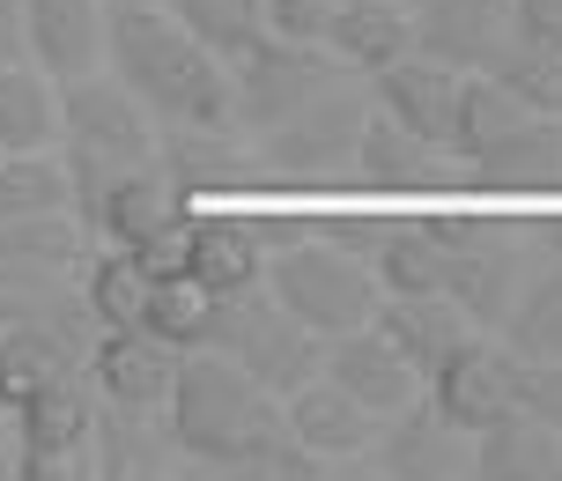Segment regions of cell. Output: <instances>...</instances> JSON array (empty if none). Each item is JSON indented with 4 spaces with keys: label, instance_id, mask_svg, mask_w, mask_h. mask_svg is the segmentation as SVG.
Masks as SVG:
<instances>
[{
    "label": "cell",
    "instance_id": "7c38bea8",
    "mask_svg": "<svg viewBox=\"0 0 562 481\" xmlns=\"http://www.w3.org/2000/svg\"><path fill=\"white\" fill-rule=\"evenodd\" d=\"M156 170L178 193H245L259 186V148L237 142V126H156Z\"/></svg>",
    "mask_w": 562,
    "mask_h": 481
},
{
    "label": "cell",
    "instance_id": "277c9868",
    "mask_svg": "<svg viewBox=\"0 0 562 481\" xmlns=\"http://www.w3.org/2000/svg\"><path fill=\"white\" fill-rule=\"evenodd\" d=\"M267 297H274L296 326H311L318 340H340V334H356V326L378 318V297H385V289H378V267H370V259L340 253V245H326V237L311 230L296 245L267 253Z\"/></svg>",
    "mask_w": 562,
    "mask_h": 481
},
{
    "label": "cell",
    "instance_id": "ab89813d",
    "mask_svg": "<svg viewBox=\"0 0 562 481\" xmlns=\"http://www.w3.org/2000/svg\"><path fill=\"white\" fill-rule=\"evenodd\" d=\"M510 15H518V37L562 45V0H510Z\"/></svg>",
    "mask_w": 562,
    "mask_h": 481
},
{
    "label": "cell",
    "instance_id": "6da1fadb",
    "mask_svg": "<svg viewBox=\"0 0 562 481\" xmlns=\"http://www.w3.org/2000/svg\"><path fill=\"white\" fill-rule=\"evenodd\" d=\"M104 67L156 126H229V67L164 0H104Z\"/></svg>",
    "mask_w": 562,
    "mask_h": 481
},
{
    "label": "cell",
    "instance_id": "30bf717a",
    "mask_svg": "<svg viewBox=\"0 0 562 481\" xmlns=\"http://www.w3.org/2000/svg\"><path fill=\"white\" fill-rule=\"evenodd\" d=\"M422 393H429V407L445 415L459 437H474V429H488L496 415H510V348L504 340H459L445 363L422 378Z\"/></svg>",
    "mask_w": 562,
    "mask_h": 481
},
{
    "label": "cell",
    "instance_id": "484cf974",
    "mask_svg": "<svg viewBox=\"0 0 562 481\" xmlns=\"http://www.w3.org/2000/svg\"><path fill=\"white\" fill-rule=\"evenodd\" d=\"M186 275L207 297H245L267 282V245L252 237V223H193L186 230Z\"/></svg>",
    "mask_w": 562,
    "mask_h": 481
},
{
    "label": "cell",
    "instance_id": "44dd1931",
    "mask_svg": "<svg viewBox=\"0 0 562 481\" xmlns=\"http://www.w3.org/2000/svg\"><path fill=\"white\" fill-rule=\"evenodd\" d=\"M326 53L348 75H378L400 53H415V8L407 0H340L326 23Z\"/></svg>",
    "mask_w": 562,
    "mask_h": 481
},
{
    "label": "cell",
    "instance_id": "ffe728a7",
    "mask_svg": "<svg viewBox=\"0 0 562 481\" xmlns=\"http://www.w3.org/2000/svg\"><path fill=\"white\" fill-rule=\"evenodd\" d=\"M451 148L422 142L415 126H400L393 112H378L370 104L363 112V134H356V178L363 186H378V193H422V186H437V170H445Z\"/></svg>",
    "mask_w": 562,
    "mask_h": 481
},
{
    "label": "cell",
    "instance_id": "ee69618b",
    "mask_svg": "<svg viewBox=\"0 0 562 481\" xmlns=\"http://www.w3.org/2000/svg\"><path fill=\"white\" fill-rule=\"evenodd\" d=\"M407 8H415V0H407Z\"/></svg>",
    "mask_w": 562,
    "mask_h": 481
},
{
    "label": "cell",
    "instance_id": "e0dca14e",
    "mask_svg": "<svg viewBox=\"0 0 562 481\" xmlns=\"http://www.w3.org/2000/svg\"><path fill=\"white\" fill-rule=\"evenodd\" d=\"M467 445L474 437H459V429L429 407V393L407 400L400 415H385L378 429V445H370V467L393 481H437V474H467Z\"/></svg>",
    "mask_w": 562,
    "mask_h": 481
},
{
    "label": "cell",
    "instance_id": "5bb4252c",
    "mask_svg": "<svg viewBox=\"0 0 562 481\" xmlns=\"http://www.w3.org/2000/svg\"><path fill=\"white\" fill-rule=\"evenodd\" d=\"M378 82V112H393L400 126H415L422 142H437L451 148V126H459V89H467V75L459 67H445V59H429V53H400L393 67H378L370 75Z\"/></svg>",
    "mask_w": 562,
    "mask_h": 481
},
{
    "label": "cell",
    "instance_id": "5b68a950",
    "mask_svg": "<svg viewBox=\"0 0 562 481\" xmlns=\"http://www.w3.org/2000/svg\"><path fill=\"white\" fill-rule=\"evenodd\" d=\"M207 348H223L229 363L245 370L259 393H274V400H289L304 378H318V363H326V340L281 312L274 297H267V282L245 289V297H223Z\"/></svg>",
    "mask_w": 562,
    "mask_h": 481
},
{
    "label": "cell",
    "instance_id": "52a82bcc",
    "mask_svg": "<svg viewBox=\"0 0 562 481\" xmlns=\"http://www.w3.org/2000/svg\"><path fill=\"white\" fill-rule=\"evenodd\" d=\"M363 97L356 89H318L304 112H289L281 126L259 134V164L274 170L281 186H311V178H334L356 164V134H363Z\"/></svg>",
    "mask_w": 562,
    "mask_h": 481
},
{
    "label": "cell",
    "instance_id": "ba28073f",
    "mask_svg": "<svg viewBox=\"0 0 562 481\" xmlns=\"http://www.w3.org/2000/svg\"><path fill=\"white\" fill-rule=\"evenodd\" d=\"M89 423H97V385L89 370L53 378L37 400L15 407V437H23V474L15 481H82L89 474Z\"/></svg>",
    "mask_w": 562,
    "mask_h": 481
},
{
    "label": "cell",
    "instance_id": "3957f363",
    "mask_svg": "<svg viewBox=\"0 0 562 481\" xmlns=\"http://www.w3.org/2000/svg\"><path fill=\"white\" fill-rule=\"evenodd\" d=\"M59 164H67V200L82 223H97V208L119 178L156 164V119L140 112V97L112 67L59 82Z\"/></svg>",
    "mask_w": 562,
    "mask_h": 481
},
{
    "label": "cell",
    "instance_id": "d6a6232c",
    "mask_svg": "<svg viewBox=\"0 0 562 481\" xmlns=\"http://www.w3.org/2000/svg\"><path fill=\"white\" fill-rule=\"evenodd\" d=\"M215 312H223V297H207L193 275H156V289H148V318H140V326H148L156 340H170V348H207Z\"/></svg>",
    "mask_w": 562,
    "mask_h": 481
},
{
    "label": "cell",
    "instance_id": "f546056e",
    "mask_svg": "<svg viewBox=\"0 0 562 481\" xmlns=\"http://www.w3.org/2000/svg\"><path fill=\"white\" fill-rule=\"evenodd\" d=\"M75 282H82V304H89V318H97L104 334H112V326H140V318H148V289H156V275H148L126 245L82 259V267H75Z\"/></svg>",
    "mask_w": 562,
    "mask_h": 481
},
{
    "label": "cell",
    "instance_id": "2e32d148",
    "mask_svg": "<svg viewBox=\"0 0 562 481\" xmlns=\"http://www.w3.org/2000/svg\"><path fill=\"white\" fill-rule=\"evenodd\" d=\"M526 275H533V259H526V245H510V237H488V230H474L467 245H459V259H451V304L474 318V334H496L510 318V304H518V289H526Z\"/></svg>",
    "mask_w": 562,
    "mask_h": 481
},
{
    "label": "cell",
    "instance_id": "8fae6325",
    "mask_svg": "<svg viewBox=\"0 0 562 481\" xmlns=\"http://www.w3.org/2000/svg\"><path fill=\"white\" fill-rule=\"evenodd\" d=\"M281 423H289V437H296L311 459H326V467H334V459H370L385 415H370L348 385H334V378L318 370V378H304L296 393L281 400Z\"/></svg>",
    "mask_w": 562,
    "mask_h": 481
},
{
    "label": "cell",
    "instance_id": "f35d334b",
    "mask_svg": "<svg viewBox=\"0 0 562 481\" xmlns=\"http://www.w3.org/2000/svg\"><path fill=\"white\" fill-rule=\"evenodd\" d=\"M385 230H393V223H363V215H334V223H318V237H326V245H340V253H356V259H378V245H385Z\"/></svg>",
    "mask_w": 562,
    "mask_h": 481
},
{
    "label": "cell",
    "instance_id": "f1b7e54d",
    "mask_svg": "<svg viewBox=\"0 0 562 481\" xmlns=\"http://www.w3.org/2000/svg\"><path fill=\"white\" fill-rule=\"evenodd\" d=\"M67 370H82V356L67 340H53L45 326H0V415H15L23 400H37Z\"/></svg>",
    "mask_w": 562,
    "mask_h": 481
},
{
    "label": "cell",
    "instance_id": "836d02e7",
    "mask_svg": "<svg viewBox=\"0 0 562 481\" xmlns=\"http://www.w3.org/2000/svg\"><path fill=\"white\" fill-rule=\"evenodd\" d=\"M82 230L89 223L75 215V208H53V215H15V223H0V259L75 275V267H82Z\"/></svg>",
    "mask_w": 562,
    "mask_h": 481
},
{
    "label": "cell",
    "instance_id": "e575fe53",
    "mask_svg": "<svg viewBox=\"0 0 562 481\" xmlns=\"http://www.w3.org/2000/svg\"><path fill=\"white\" fill-rule=\"evenodd\" d=\"M53 208H75V200H67V164H59V148L0 156V223H15V215H53Z\"/></svg>",
    "mask_w": 562,
    "mask_h": 481
},
{
    "label": "cell",
    "instance_id": "60d3db41",
    "mask_svg": "<svg viewBox=\"0 0 562 481\" xmlns=\"http://www.w3.org/2000/svg\"><path fill=\"white\" fill-rule=\"evenodd\" d=\"M15 59H30V45H23V0H0V67H15Z\"/></svg>",
    "mask_w": 562,
    "mask_h": 481
},
{
    "label": "cell",
    "instance_id": "7bdbcfd3",
    "mask_svg": "<svg viewBox=\"0 0 562 481\" xmlns=\"http://www.w3.org/2000/svg\"><path fill=\"white\" fill-rule=\"evenodd\" d=\"M540 253H548V259H555V267H562V215H555V223H548V230H540Z\"/></svg>",
    "mask_w": 562,
    "mask_h": 481
},
{
    "label": "cell",
    "instance_id": "603a6c76",
    "mask_svg": "<svg viewBox=\"0 0 562 481\" xmlns=\"http://www.w3.org/2000/svg\"><path fill=\"white\" fill-rule=\"evenodd\" d=\"M467 474H481V481H555L562 474V429H548V423L510 407L488 429H474Z\"/></svg>",
    "mask_w": 562,
    "mask_h": 481
},
{
    "label": "cell",
    "instance_id": "d4e9b609",
    "mask_svg": "<svg viewBox=\"0 0 562 481\" xmlns=\"http://www.w3.org/2000/svg\"><path fill=\"white\" fill-rule=\"evenodd\" d=\"M474 164V186H518V193H533V186H555L562 178V119L548 112H526L510 134L467 156Z\"/></svg>",
    "mask_w": 562,
    "mask_h": 481
},
{
    "label": "cell",
    "instance_id": "4fadbf2b",
    "mask_svg": "<svg viewBox=\"0 0 562 481\" xmlns=\"http://www.w3.org/2000/svg\"><path fill=\"white\" fill-rule=\"evenodd\" d=\"M178 356L186 348H170V340H156L148 326H112V334L89 340V385H97V400H119V407H164L170 400V378H178Z\"/></svg>",
    "mask_w": 562,
    "mask_h": 481
},
{
    "label": "cell",
    "instance_id": "8992f818",
    "mask_svg": "<svg viewBox=\"0 0 562 481\" xmlns=\"http://www.w3.org/2000/svg\"><path fill=\"white\" fill-rule=\"evenodd\" d=\"M348 67H340L326 45H296V37H259L245 59H229V126L245 134H267L289 112H304L318 89H334Z\"/></svg>",
    "mask_w": 562,
    "mask_h": 481
},
{
    "label": "cell",
    "instance_id": "4316f807",
    "mask_svg": "<svg viewBox=\"0 0 562 481\" xmlns=\"http://www.w3.org/2000/svg\"><path fill=\"white\" fill-rule=\"evenodd\" d=\"M30 148H59V82L45 67H0V156H30Z\"/></svg>",
    "mask_w": 562,
    "mask_h": 481
},
{
    "label": "cell",
    "instance_id": "b9f144b4",
    "mask_svg": "<svg viewBox=\"0 0 562 481\" xmlns=\"http://www.w3.org/2000/svg\"><path fill=\"white\" fill-rule=\"evenodd\" d=\"M23 474V437H15V415H0V481Z\"/></svg>",
    "mask_w": 562,
    "mask_h": 481
},
{
    "label": "cell",
    "instance_id": "7402d4cb",
    "mask_svg": "<svg viewBox=\"0 0 562 481\" xmlns=\"http://www.w3.org/2000/svg\"><path fill=\"white\" fill-rule=\"evenodd\" d=\"M193 200L170 186L164 170L148 164L134 170V178H119L112 193H104V208H97V223L89 230H104L112 245H126V253H140V245H156V237H170V230H186L193 215H186Z\"/></svg>",
    "mask_w": 562,
    "mask_h": 481
},
{
    "label": "cell",
    "instance_id": "9a60e30c",
    "mask_svg": "<svg viewBox=\"0 0 562 481\" xmlns=\"http://www.w3.org/2000/svg\"><path fill=\"white\" fill-rule=\"evenodd\" d=\"M23 45L30 67L53 82H82L104 67V0H23Z\"/></svg>",
    "mask_w": 562,
    "mask_h": 481
},
{
    "label": "cell",
    "instance_id": "ac0fdd59",
    "mask_svg": "<svg viewBox=\"0 0 562 481\" xmlns=\"http://www.w3.org/2000/svg\"><path fill=\"white\" fill-rule=\"evenodd\" d=\"M318 370H326L334 385H348L370 415H400L407 400H422V370L407 363L378 326H356V334L326 340V363H318Z\"/></svg>",
    "mask_w": 562,
    "mask_h": 481
},
{
    "label": "cell",
    "instance_id": "7a4b0ae2",
    "mask_svg": "<svg viewBox=\"0 0 562 481\" xmlns=\"http://www.w3.org/2000/svg\"><path fill=\"white\" fill-rule=\"evenodd\" d=\"M164 429L178 459H200L215 474H245V459L281 429V400L259 393L223 348H186L164 400Z\"/></svg>",
    "mask_w": 562,
    "mask_h": 481
},
{
    "label": "cell",
    "instance_id": "1f68e13d",
    "mask_svg": "<svg viewBox=\"0 0 562 481\" xmlns=\"http://www.w3.org/2000/svg\"><path fill=\"white\" fill-rule=\"evenodd\" d=\"M496 334H504L510 356H562V267L555 259L540 275H526V289H518V304H510V318Z\"/></svg>",
    "mask_w": 562,
    "mask_h": 481
},
{
    "label": "cell",
    "instance_id": "83f0119b",
    "mask_svg": "<svg viewBox=\"0 0 562 481\" xmlns=\"http://www.w3.org/2000/svg\"><path fill=\"white\" fill-rule=\"evenodd\" d=\"M467 245V237H459ZM459 245H451L437 223L422 230H385V245H378V289L385 297H437V289H451V259H459Z\"/></svg>",
    "mask_w": 562,
    "mask_h": 481
},
{
    "label": "cell",
    "instance_id": "74e56055",
    "mask_svg": "<svg viewBox=\"0 0 562 481\" xmlns=\"http://www.w3.org/2000/svg\"><path fill=\"white\" fill-rule=\"evenodd\" d=\"M334 8L340 0H267V30H274V37H296V45H326Z\"/></svg>",
    "mask_w": 562,
    "mask_h": 481
},
{
    "label": "cell",
    "instance_id": "4dcf8cb0",
    "mask_svg": "<svg viewBox=\"0 0 562 481\" xmlns=\"http://www.w3.org/2000/svg\"><path fill=\"white\" fill-rule=\"evenodd\" d=\"M164 8L193 30L223 67H229V59H245L259 37H267V0H164Z\"/></svg>",
    "mask_w": 562,
    "mask_h": 481
},
{
    "label": "cell",
    "instance_id": "d590c367",
    "mask_svg": "<svg viewBox=\"0 0 562 481\" xmlns=\"http://www.w3.org/2000/svg\"><path fill=\"white\" fill-rule=\"evenodd\" d=\"M504 89H518L533 112L562 119V45H533V37H510V53L488 67Z\"/></svg>",
    "mask_w": 562,
    "mask_h": 481
},
{
    "label": "cell",
    "instance_id": "cb8c5ba5",
    "mask_svg": "<svg viewBox=\"0 0 562 481\" xmlns=\"http://www.w3.org/2000/svg\"><path fill=\"white\" fill-rule=\"evenodd\" d=\"M370 326L393 340V348L422 370V378L445 363L459 340H474V318L459 312L445 289H437V297H378V318H370Z\"/></svg>",
    "mask_w": 562,
    "mask_h": 481
},
{
    "label": "cell",
    "instance_id": "d6986e66",
    "mask_svg": "<svg viewBox=\"0 0 562 481\" xmlns=\"http://www.w3.org/2000/svg\"><path fill=\"white\" fill-rule=\"evenodd\" d=\"M170 445L164 429V407H119V400H97V423H89V474H112V481H134V474H170Z\"/></svg>",
    "mask_w": 562,
    "mask_h": 481
},
{
    "label": "cell",
    "instance_id": "8d00e7d4",
    "mask_svg": "<svg viewBox=\"0 0 562 481\" xmlns=\"http://www.w3.org/2000/svg\"><path fill=\"white\" fill-rule=\"evenodd\" d=\"M510 407L562 429V356H510Z\"/></svg>",
    "mask_w": 562,
    "mask_h": 481
},
{
    "label": "cell",
    "instance_id": "9c48e42d",
    "mask_svg": "<svg viewBox=\"0 0 562 481\" xmlns=\"http://www.w3.org/2000/svg\"><path fill=\"white\" fill-rule=\"evenodd\" d=\"M510 37H518L510 0H415V53L459 75H488L510 53Z\"/></svg>",
    "mask_w": 562,
    "mask_h": 481
}]
</instances>
